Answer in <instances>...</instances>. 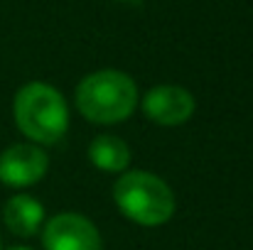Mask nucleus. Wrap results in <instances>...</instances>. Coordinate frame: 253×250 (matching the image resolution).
Instances as JSON below:
<instances>
[{
    "mask_svg": "<svg viewBox=\"0 0 253 250\" xmlns=\"http://www.w3.org/2000/svg\"><path fill=\"white\" fill-rule=\"evenodd\" d=\"M12 113L20 133L32 143H59L69 128V108L64 96L42 81H32L17 91Z\"/></svg>",
    "mask_w": 253,
    "mask_h": 250,
    "instance_id": "1",
    "label": "nucleus"
},
{
    "mask_svg": "<svg viewBox=\"0 0 253 250\" xmlns=\"http://www.w3.org/2000/svg\"><path fill=\"white\" fill-rule=\"evenodd\" d=\"M138 103L133 79L116 69L88 74L77 88V108L91 123L111 125L126 120Z\"/></svg>",
    "mask_w": 253,
    "mask_h": 250,
    "instance_id": "2",
    "label": "nucleus"
},
{
    "mask_svg": "<svg viewBox=\"0 0 253 250\" xmlns=\"http://www.w3.org/2000/svg\"><path fill=\"white\" fill-rule=\"evenodd\" d=\"M116 206L140 226H163L174 214V194L168 184L143 169L126 172L113 186Z\"/></svg>",
    "mask_w": 253,
    "mask_h": 250,
    "instance_id": "3",
    "label": "nucleus"
},
{
    "mask_svg": "<svg viewBox=\"0 0 253 250\" xmlns=\"http://www.w3.org/2000/svg\"><path fill=\"white\" fill-rule=\"evenodd\" d=\"M44 250H101L96 226L79 214H57L42 233Z\"/></svg>",
    "mask_w": 253,
    "mask_h": 250,
    "instance_id": "4",
    "label": "nucleus"
},
{
    "mask_svg": "<svg viewBox=\"0 0 253 250\" xmlns=\"http://www.w3.org/2000/svg\"><path fill=\"white\" fill-rule=\"evenodd\" d=\"M143 113L158 125H182L194 113V96L182 86H155L143 96Z\"/></svg>",
    "mask_w": 253,
    "mask_h": 250,
    "instance_id": "5",
    "label": "nucleus"
},
{
    "mask_svg": "<svg viewBox=\"0 0 253 250\" xmlns=\"http://www.w3.org/2000/svg\"><path fill=\"white\" fill-rule=\"evenodd\" d=\"M49 167L47 155L35 145H12L0 152V181L7 186L37 184Z\"/></svg>",
    "mask_w": 253,
    "mask_h": 250,
    "instance_id": "6",
    "label": "nucleus"
},
{
    "mask_svg": "<svg viewBox=\"0 0 253 250\" xmlns=\"http://www.w3.org/2000/svg\"><path fill=\"white\" fill-rule=\"evenodd\" d=\"M2 221H5V226L12 236L30 238L40 231V226L44 221V209L37 199H32L27 194H17V196L5 201Z\"/></svg>",
    "mask_w": 253,
    "mask_h": 250,
    "instance_id": "7",
    "label": "nucleus"
},
{
    "mask_svg": "<svg viewBox=\"0 0 253 250\" xmlns=\"http://www.w3.org/2000/svg\"><path fill=\"white\" fill-rule=\"evenodd\" d=\"M88 160L103 172H126L130 162V150L116 135H98L88 145Z\"/></svg>",
    "mask_w": 253,
    "mask_h": 250,
    "instance_id": "8",
    "label": "nucleus"
},
{
    "mask_svg": "<svg viewBox=\"0 0 253 250\" xmlns=\"http://www.w3.org/2000/svg\"><path fill=\"white\" fill-rule=\"evenodd\" d=\"M10 250H32V248H10Z\"/></svg>",
    "mask_w": 253,
    "mask_h": 250,
    "instance_id": "9",
    "label": "nucleus"
}]
</instances>
